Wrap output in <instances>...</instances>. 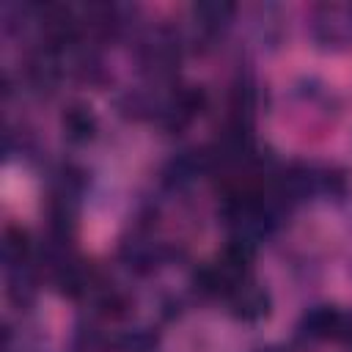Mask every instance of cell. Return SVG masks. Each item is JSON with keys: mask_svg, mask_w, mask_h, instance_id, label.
Listing matches in <instances>:
<instances>
[{"mask_svg": "<svg viewBox=\"0 0 352 352\" xmlns=\"http://www.w3.org/2000/svg\"><path fill=\"white\" fill-rule=\"evenodd\" d=\"M135 63L151 85H168L184 58V41L170 25H151L135 36Z\"/></svg>", "mask_w": 352, "mask_h": 352, "instance_id": "6da1fadb", "label": "cell"}, {"mask_svg": "<svg viewBox=\"0 0 352 352\" xmlns=\"http://www.w3.org/2000/svg\"><path fill=\"white\" fill-rule=\"evenodd\" d=\"M206 102L209 99L204 85H192V82H173L168 88L157 85L151 124H157L165 135L184 132L206 110Z\"/></svg>", "mask_w": 352, "mask_h": 352, "instance_id": "7a4b0ae2", "label": "cell"}, {"mask_svg": "<svg viewBox=\"0 0 352 352\" xmlns=\"http://www.w3.org/2000/svg\"><path fill=\"white\" fill-rule=\"evenodd\" d=\"M308 36L322 52H346L352 50V3L324 0L314 3L305 16Z\"/></svg>", "mask_w": 352, "mask_h": 352, "instance_id": "3957f363", "label": "cell"}, {"mask_svg": "<svg viewBox=\"0 0 352 352\" xmlns=\"http://www.w3.org/2000/svg\"><path fill=\"white\" fill-rule=\"evenodd\" d=\"M176 248L170 242H162L154 236L151 223L138 220L135 228L118 242V261L132 272V275H151L160 267H165L168 261H173Z\"/></svg>", "mask_w": 352, "mask_h": 352, "instance_id": "277c9868", "label": "cell"}, {"mask_svg": "<svg viewBox=\"0 0 352 352\" xmlns=\"http://www.w3.org/2000/svg\"><path fill=\"white\" fill-rule=\"evenodd\" d=\"M214 173V157L209 146H190L170 154L160 168V184L168 192L190 190L201 176Z\"/></svg>", "mask_w": 352, "mask_h": 352, "instance_id": "5b68a950", "label": "cell"}, {"mask_svg": "<svg viewBox=\"0 0 352 352\" xmlns=\"http://www.w3.org/2000/svg\"><path fill=\"white\" fill-rule=\"evenodd\" d=\"M239 14V6L231 0H201L190 6L192 36L201 41H217L228 33Z\"/></svg>", "mask_w": 352, "mask_h": 352, "instance_id": "8992f818", "label": "cell"}, {"mask_svg": "<svg viewBox=\"0 0 352 352\" xmlns=\"http://www.w3.org/2000/svg\"><path fill=\"white\" fill-rule=\"evenodd\" d=\"M226 305H228L231 319L234 322H242V324H258V322H264L272 314V297H270V292L258 280H253V278L242 280L231 292V297L226 300Z\"/></svg>", "mask_w": 352, "mask_h": 352, "instance_id": "52a82bcc", "label": "cell"}, {"mask_svg": "<svg viewBox=\"0 0 352 352\" xmlns=\"http://www.w3.org/2000/svg\"><path fill=\"white\" fill-rule=\"evenodd\" d=\"M344 314L338 305L333 302H316L311 308L302 311V316L297 319V341L302 344H319V341H336L338 330H341V322H344Z\"/></svg>", "mask_w": 352, "mask_h": 352, "instance_id": "ba28073f", "label": "cell"}, {"mask_svg": "<svg viewBox=\"0 0 352 352\" xmlns=\"http://www.w3.org/2000/svg\"><path fill=\"white\" fill-rule=\"evenodd\" d=\"M58 124H60V135L69 146H88L99 135V118H96L94 107L82 99H72L60 110Z\"/></svg>", "mask_w": 352, "mask_h": 352, "instance_id": "9c48e42d", "label": "cell"}, {"mask_svg": "<svg viewBox=\"0 0 352 352\" xmlns=\"http://www.w3.org/2000/svg\"><path fill=\"white\" fill-rule=\"evenodd\" d=\"M250 33L253 38L267 47L275 50L283 36H286V22H283V8L275 3H258L250 8Z\"/></svg>", "mask_w": 352, "mask_h": 352, "instance_id": "30bf717a", "label": "cell"}, {"mask_svg": "<svg viewBox=\"0 0 352 352\" xmlns=\"http://www.w3.org/2000/svg\"><path fill=\"white\" fill-rule=\"evenodd\" d=\"M6 294H8L11 305L30 308L38 294V267L36 264L8 267L6 270Z\"/></svg>", "mask_w": 352, "mask_h": 352, "instance_id": "8fae6325", "label": "cell"}, {"mask_svg": "<svg viewBox=\"0 0 352 352\" xmlns=\"http://www.w3.org/2000/svg\"><path fill=\"white\" fill-rule=\"evenodd\" d=\"M0 248H3V264H6V270H8V267H22V264H36L38 248H36V242L30 239L28 228H22V226L8 223V226L3 228V242H0Z\"/></svg>", "mask_w": 352, "mask_h": 352, "instance_id": "7c38bea8", "label": "cell"}, {"mask_svg": "<svg viewBox=\"0 0 352 352\" xmlns=\"http://www.w3.org/2000/svg\"><path fill=\"white\" fill-rule=\"evenodd\" d=\"M352 192V179L344 165L336 162H316V198L324 201H346Z\"/></svg>", "mask_w": 352, "mask_h": 352, "instance_id": "4fadbf2b", "label": "cell"}, {"mask_svg": "<svg viewBox=\"0 0 352 352\" xmlns=\"http://www.w3.org/2000/svg\"><path fill=\"white\" fill-rule=\"evenodd\" d=\"M160 333L154 327H126L110 333V352H157Z\"/></svg>", "mask_w": 352, "mask_h": 352, "instance_id": "5bb4252c", "label": "cell"}, {"mask_svg": "<svg viewBox=\"0 0 352 352\" xmlns=\"http://www.w3.org/2000/svg\"><path fill=\"white\" fill-rule=\"evenodd\" d=\"M72 352H110V336L94 322H80L74 327V338H72Z\"/></svg>", "mask_w": 352, "mask_h": 352, "instance_id": "9a60e30c", "label": "cell"}, {"mask_svg": "<svg viewBox=\"0 0 352 352\" xmlns=\"http://www.w3.org/2000/svg\"><path fill=\"white\" fill-rule=\"evenodd\" d=\"M336 341H338L346 352H352V314H344V322H341V330H338Z\"/></svg>", "mask_w": 352, "mask_h": 352, "instance_id": "2e32d148", "label": "cell"}, {"mask_svg": "<svg viewBox=\"0 0 352 352\" xmlns=\"http://www.w3.org/2000/svg\"><path fill=\"white\" fill-rule=\"evenodd\" d=\"M349 226H352V212H349Z\"/></svg>", "mask_w": 352, "mask_h": 352, "instance_id": "e0dca14e", "label": "cell"}]
</instances>
